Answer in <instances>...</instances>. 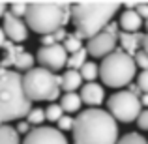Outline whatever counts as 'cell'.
Here are the masks:
<instances>
[{
	"label": "cell",
	"mask_w": 148,
	"mask_h": 144,
	"mask_svg": "<svg viewBox=\"0 0 148 144\" xmlns=\"http://www.w3.org/2000/svg\"><path fill=\"white\" fill-rule=\"evenodd\" d=\"M135 64H137V68H143V71H148V53H145V51H139L137 54L133 56Z\"/></svg>",
	"instance_id": "cell-26"
},
{
	"label": "cell",
	"mask_w": 148,
	"mask_h": 144,
	"mask_svg": "<svg viewBox=\"0 0 148 144\" xmlns=\"http://www.w3.org/2000/svg\"><path fill=\"white\" fill-rule=\"evenodd\" d=\"M137 86L141 94H148V71H143L137 75Z\"/></svg>",
	"instance_id": "cell-28"
},
{
	"label": "cell",
	"mask_w": 148,
	"mask_h": 144,
	"mask_svg": "<svg viewBox=\"0 0 148 144\" xmlns=\"http://www.w3.org/2000/svg\"><path fill=\"white\" fill-rule=\"evenodd\" d=\"M6 34H4V30H2V26H0V49L4 47V43H6Z\"/></svg>",
	"instance_id": "cell-33"
},
{
	"label": "cell",
	"mask_w": 148,
	"mask_h": 144,
	"mask_svg": "<svg viewBox=\"0 0 148 144\" xmlns=\"http://www.w3.org/2000/svg\"><path fill=\"white\" fill-rule=\"evenodd\" d=\"M26 11H28V6L26 4H11L10 6V13L15 15V17H26Z\"/></svg>",
	"instance_id": "cell-27"
},
{
	"label": "cell",
	"mask_w": 148,
	"mask_h": 144,
	"mask_svg": "<svg viewBox=\"0 0 148 144\" xmlns=\"http://www.w3.org/2000/svg\"><path fill=\"white\" fill-rule=\"evenodd\" d=\"M139 101H141V105H143V107H146V109H148V94H141Z\"/></svg>",
	"instance_id": "cell-32"
},
{
	"label": "cell",
	"mask_w": 148,
	"mask_h": 144,
	"mask_svg": "<svg viewBox=\"0 0 148 144\" xmlns=\"http://www.w3.org/2000/svg\"><path fill=\"white\" fill-rule=\"evenodd\" d=\"M21 144H69L66 135L62 131H58L56 127H49V126H41V127H34Z\"/></svg>",
	"instance_id": "cell-11"
},
{
	"label": "cell",
	"mask_w": 148,
	"mask_h": 144,
	"mask_svg": "<svg viewBox=\"0 0 148 144\" xmlns=\"http://www.w3.org/2000/svg\"><path fill=\"white\" fill-rule=\"evenodd\" d=\"M26 122H28L30 126L41 127V124L45 122V111H43V109H40V107L30 109V112L26 114Z\"/></svg>",
	"instance_id": "cell-22"
},
{
	"label": "cell",
	"mask_w": 148,
	"mask_h": 144,
	"mask_svg": "<svg viewBox=\"0 0 148 144\" xmlns=\"http://www.w3.org/2000/svg\"><path fill=\"white\" fill-rule=\"evenodd\" d=\"M81 101L86 105H90V109H98V105L103 103L105 99V90L103 86L98 83H86L81 88Z\"/></svg>",
	"instance_id": "cell-13"
},
{
	"label": "cell",
	"mask_w": 148,
	"mask_h": 144,
	"mask_svg": "<svg viewBox=\"0 0 148 144\" xmlns=\"http://www.w3.org/2000/svg\"><path fill=\"white\" fill-rule=\"evenodd\" d=\"M62 45H64V49H66L68 54H75V53H79L81 49H84L83 47V38L77 36V34H68V38L64 40Z\"/></svg>",
	"instance_id": "cell-20"
},
{
	"label": "cell",
	"mask_w": 148,
	"mask_h": 144,
	"mask_svg": "<svg viewBox=\"0 0 148 144\" xmlns=\"http://www.w3.org/2000/svg\"><path fill=\"white\" fill-rule=\"evenodd\" d=\"M137 127L143 131H148V109H143L137 118Z\"/></svg>",
	"instance_id": "cell-29"
},
{
	"label": "cell",
	"mask_w": 148,
	"mask_h": 144,
	"mask_svg": "<svg viewBox=\"0 0 148 144\" xmlns=\"http://www.w3.org/2000/svg\"><path fill=\"white\" fill-rule=\"evenodd\" d=\"M143 51L148 53V32L145 34V38H143Z\"/></svg>",
	"instance_id": "cell-34"
},
{
	"label": "cell",
	"mask_w": 148,
	"mask_h": 144,
	"mask_svg": "<svg viewBox=\"0 0 148 144\" xmlns=\"http://www.w3.org/2000/svg\"><path fill=\"white\" fill-rule=\"evenodd\" d=\"M56 126H58V131H73V126H75V118H71V116H68V114H64L60 120L56 122Z\"/></svg>",
	"instance_id": "cell-25"
},
{
	"label": "cell",
	"mask_w": 148,
	"mask_h": 144,
	"mask_svg": "<svg viewBox=\"0 0 148 144\" xmlns=\"http://www.w3.org/2000/svg\"><path fill=\"white\" fill-rule=\"evenodd\" d=\"M135 11L139 13V17H141V19H146V21H148V4H139Z\"/></svg>",
	"instance_id": "cell-31"
},
{
	"label": "cell",
	"mask_w": 148,
	"mask_h": 144,
	"mask_svg": "<svg viewBox=\"0 0 148 144\" xmlns=\"http://www.w3.org/2000/svg\"><path fill=\"white\" fill-rule=\"evenodd\" d=\"M81 84H83V77H81L79 71L68 69L64 75H60V90H66V94H71V92L79 90Z\"/></svg>",
	"instance_id": "cell-16"
},
{
	"label": "cell",
	"mask_w": 148,
	"mask_h": 144,
	"mask_svg": "<svg viewBox=\"0 0 148 144\" xmlns=\"http://www.w3.org/2000/svg\"><path fill=\"white\" fill-rule=\"evenodd\" d=\"M23 88L28 101H54L60 97V77L45 68H32L23 75Z\"/></svg>",
	"instance_id": "cell-6"
},
{
	"label": "cell",
	"mask_w": 148,
	"mask_h": 144,
	"mask_svg": "<svg viewBox=\"0 0 148 144\" xmlns=\"http://www.w3.org/2000/svg\"><path fill=\"white\" fill-rule=\"evenodd\" d=\"M143 38H145V34H141V32H135V34L120 32L118 41H120V47H122L124 53L130 54V56H135L143 49Z\"/></svg>",
	"instance_id": "cell-14"
},
{
	"label": "cell",
	"mask_w": 148,
	"mask_h": 144,
	"mask_svg": "<svg viewBox=\"0 0 148 144\" xmlns=\"http://www.w3.org/2000/svg\"><path fill=\"white\" fill-rule=\"evenodd\" d=\"M2 30H4V34L10 38L11 43H21V41H25L26 38H28V26H26V23H23L21 19L15 17V15H11L10 11L4 15Z\"/></svg>",
	"instance_id": "cell-12"
},
{
	"label": "cell",
	"mask_w": 148,
	"mask_h": 144,
	"mask_svg": "<svg viewBox=\"0 0 148 144\" xmlns=\"http://www.w3.org/2000/svg\"><path fill=\"white\" fill-rule=\"evenodd\" d=\"M137 64L133 56L126 54L122 49H116L109 56L101 60L99 66V79L109 88H124L130 86L131 81L137 75Z\"/></svg>",
	"instance_id": "cell-5"
},
{
	"label": "cell",
	"mask_w": 148,
	"mask_h": 144,
	"mask_svg": "<svg viewBox=\"0 0 148 144\" xmlns=\"http://www.w3.org/2000/svg\"><path fill=\"white\" fill-rule=\"evenodd\" d=\"M120 26L116 25L114 21H111L105 30H101L98 36H94L92 40H88V45H86V53L94 58H105L109 56L111 53L116 51V41H118V36H120Z\"/></svg>",
	"instance_id": "cell-8"
},
{
	"label": "cell",
	"mask_w": 148,
	"mask_h": 144,
	"mask_svg": "<svg viewBox=\"0 0 148 144\" xmlns=\"http://www.w3.org/2000/svg\"><path fill=\"white\" fill-rule=\"evenodd\" d=\"M118 26L122 28V32H130V34H135L141 30L143 26V19L139 17V13L135 10H126L122 15H120V23Z\"/></svg>",
	"instance_id": "cell-15"
},
{
	"label": "cell",
	"mask_w": 148,
	"mask_h": 144,
	"mask_svg": "<svg viewBox=\"0 0 148 144\" xmlns=\"http://www.w3.org/2000/svg\"><path fill=\"white\" fill-rule=\"evenodd\" d=\"M25 19L30 30L47 36L64 28L71 21V6L69 4H30Z\"/></svg>",
	"instance_id": "cell-4"
},
{
	"label": "cell",
	"mask_w": 148,
	"mask_h": 144,
	"mask_svg": "<svg viewBox=\"0 0 148 144\" xmlns=\"http://www.w3.org/2000/svg\"><path fill=\"white\" fill-rule=\"evenodd\" d=\"M81 105H83L81 96L75 94V92H71V94H64V96L60 97V107L64 109V112H69V114L79 112L81 111Z\"/></svg>",
	"instance_id": "cell-17"
},
{
	"label": "cell",
	"mask_w": 148,
	"mask_h": 144,
	"mask_svg": "<svg viewBox=\"0 0 148 144\" xmlns=\"http://www.w3.org/2000/svg\"><path fill=\"white\" fill-rule=\"evenodd\" d=\"M15 129H17L19 135H25V137L30 133V131H32V129H30V124L26 122V120H21V122L17 124V127H15Z\"/></svg>",
	"instance_id": "cell-30"
},
{
	"label": "cell",
	"mask_w": 148,
	"mask_h": 144,
	"mask_svg": "<svg viewBox=\"0 0 148 144\" xmlns=\"http://www.w3.org/2000/svg\"><path fill=\"white\" fill-rule=\"evenodd\" d=\"M4 56L0 60V68L2 69H10V68H15L19 71H30L34 68V56L25 51L23 45H15L11 41H6L4 43Z\"/></svg>",
	"instance_id": "cell-9"
},
{
	"label": "cell",
	"mask_w": 148,
	"mask_h": 144,
	"mask_svg": "<svg viewBox=\"0 0 148 144\" xmlns=\"http://www.w3.org/2000/svg\"><path fill=\"white\" fill-rule=\"evenodd\" d=\"M120 4H77L71 6V21L77 36L92 40L112 21Z\"/></svg>",
	"instance_id": "cell-3"
},
{
	"label": "cell",
	"mask_w": 148,
	"mask_h": 144,
	"mask_svg": "<svg viewBox=\"0 0 148 144\" xmlns=\"http://www.w3.org/2000/svg\"><path fill=\"white\" fill-rule=\"evenodd\" d=\"M145 26H146V30H148V21H146V23H145Z\"/></svg>",
	"instance_id": "cell-36"
},
{
	"label": "cell",
	"mask_w": 148,
	"mask_h": 144,
	"mask_svg": "<svg viewBox=\"0 0 148 144\" xmlns=\"http://www.w3.org/2000/svg\"><path fill=\"white\" fill-rule=\"evenodd\" d=\"M116 144H148V139L139 133H127V135H122Z\"/></svg>",
	"instance_id": "cell-24"
},
{
	"label": "cell",
	"mask_w": 148,
	"mask_h": 144,
	"mask_svg": "<svg viewBox=\"0 0 148 144\" xmlns=\"http://www.w3.org/2000/svg\"><path fill=\"white\" fill-rule=\"evenodd\" d=\"M107 109H109V114L116 122L130 124V122H137L139 114L143 111V105L139 101V97L133 96L130 90H120V92H114L107 99Z\"/></svg>",
	"instance_id": "cell-7"
},
{
	"label": "cell",
	"mask_w": 148,
	"mask_h": 144,
	"mask_svg": "<svg viewBox=\"0 0 148 144\" xmlns=\"http://www.w3.org/2000/svg\"><path fill=\"white\" fill-rule=\"evenodd\" d=\"M0 144H21L19 133L13 126H10V124L0 126Z\"/></svg>",
	"instance_id": "cell-18"
},
{
	"label": "cell",
	"mask_w": 148,
	"mask_h": 144,
	"mask_svg": "<svg viewBox=\"0 0 148 144\" xmlns=\"http://www.w3.org/2000/svg\"><path fill=\"white\" fill-rule=\"evenodd\" d=\"M68 56L64 45H51V47H40L36 53V60L40 62V68H45L49 71H58L68 64Z\"/></svg>",
	"instance_id": "cell-10"
},
{
	"label": "cell",
	"mask_w": 148,
	"mask_h": 144,
	"mask_svg": "<svg viewBox=\"0 0 148 144\" xmlns=\"http://www.w3.org/2000/svg\"><path fill=\"white\" fill-rule=\"evenodd\" d=\"M73 144H116L118 124L103 109L81 111L73 126Z\"/></svg>",
	"instance_id": "cell-1"
},
{
	"label": "cell",
	"mask_w": 148,
	"mask_h": 144,
	"mask_svg": "<svg viewBox=\"0 0 148 144\" xmlns=\"http://www.w3.org/2000/svg\"><path fill=\"white\" fill-rule=\"evenodd\" d=\"M81 77H83V81H86V83H94L96 79L99 77V66L96 64V62H86V64L81 68Z\"/></svg>",
	"instance_id": "cell-21"
},
{
	"label": "cell",
	"mask_w": 148,
	"mask_h": 144,
	"mask_svg": "<svg viewBox=\"0 0 148 144\" xmlns=\"http://www.w3.org/2000/svg\"><path fill=\"white\" fill-rule=\"evenodd\" d=\"M62 116H64V109L60 107V103H58V105L51 103L49 107L45 109V120H47V122H54V124H56Z\"/></svg>",
	"instance_id": "cell-23"
},
{
	"label": "cell",
	"mask_w": 148,
	"mask_h": 144,
	"mask_svg": "<svg viewBox=\"0 0 148 144\" xmlns=\"http://www.w3.org/2000/svg\"><path fill=\"white\" fill-rule=\"evenodd\" d=\"M86 49H81L79 53L75 54H69L68 56V69H73V71H81V68H83L84 64H86Z\"/></svg>",
	"instance_id": "cell-19"
},
{
	"label": "cell",
	"mask_w": 148,
	"mask_h": 144,
	"mask_svg": "<svg viewBox=\"0 0 148 144\" xmlns=\"http://www.w3.org/2000/svg\"><path fill=\"white\" fill-rule=\"evenodd\" d=\"M32 103L23 88V75L0 68V126L11 120L26 118Z\"/></svg>",
	"instance_id": "cell-2"
},
{
	"label": "cell",
	"mask_w": 148,
	"mask_h": 144,
	"mask_svg": "<svg viewBox=\"0 0 148 144\" xmlns=\"http://www.w3.org/2000/svg\"><path fill=\"white\" fill-rule=\"evenodd\" d=\"M6 13H8V6H6V4H0V17L4 19V15H6Z\"/></svg>",
	"instance_id": "cell-35"
}]
</instances>
